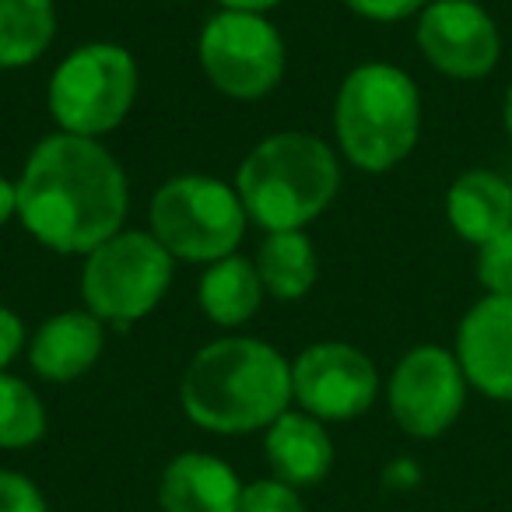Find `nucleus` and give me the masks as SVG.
Instances as JSON below:
<instances>
[{"label": "nucleus", "instance_id": "ddd939ff", "mask_svg": "<svg viewBox=\"0 0 512 512\" xmlns=\"http://www.w3.org/2000/svg\"><path fill=\"white\" fill-rule=\"evenodd\" d=\"M106 351V323L88 309H64L43 320L29 337V365L46 383L88 376Z\"/></svg>", "mask_w": 512, "mask_h": 512}, {"label": "nucleus", "instance_id": "412c9836", "mask_svg": "<svg viewBox=\"0 0 512 512\" xmlns=\"http://www.w3.org/2000/svg\"><path fill=\"white\" fill-rule=\"evenodd\" d=\"M474 267L484 295H512V228L477 246Z\"/></svg>", "mask_w": 512, "mask_h": 512}, {"label": "nucleus", "instance_id": "0eeeda50", "mask_svg": "<svg viewBox=\"0 0 512 512\" xmlns=\"http://www.w3.org/2000/svg\"><path fill=\"white\" fill-rule=\"evenodd\" d=\"M176 260L151 232L123 228L85 256L81 302L106 327H130L151 316L172 288Z\"/></svg>", "mask_w": 512, "mask_h": 512}, {"label": "nucleus", "instance_id": "423d86ee", "mask_svg": "<svg viewBox=\"0 0 512 512\" xmlns=\"http://www.w3.org/2000/svg\"><path fill=\"white\" fill-rule=\"evenodd\" d=\"M141 71L127 46L85 43L57 64L46 88V106L60 134L106 137L130 116Z\"/></svg>", "mask_w": 512, "mask_h": 512}, {"label": "nucleus", "instance_id": "c85d7f7f", "mask_svg": "<svg viewBox=\"0 0 512 512\" xmlns=\"http://www.w3.org/2000/svg\"><path fill=\"white\" fill-rule=\"evenodd\" d=\"M502 127H505V134H509V141H512V81H509V88H505V95H502Z\"/></svg>", "mask_w": 512, "mask_h": 512}, {"label": "nucleus", "instance_id": "6ab92c4d", "mask_svg": "<svg viewBox=\"0 0 512 512\" xmlns=\"http://www.w3.org/2000/svg\"><path fill=\"white\" fill-rule=\"evenodd\" d=\"M57 39L53 0H0V71H18L46 57Z\"/></svg>", "mask_w": 512, "mask_h": 512}, {"label": "nucleus", "instance_id": "6e6552de", "mask_svg": "<svg viewBox=\"0 0 512 512\" xmlns=\"http://www.w3.org/2000/svg\"><path fill=\"white\" fill-rule=\"evenodd\" d=\"M197 60L214 92L256 102L281 85L288 53L278 25H271L267 15L221 8L200 29Z\"/></svg>", "mask_w": 512, "mask_h": 512}, {"label": "nucleus", "instance_id": "39448f33", "mask_svg": "<svg viewBox=\"0 0 512 512\" xmlns=\"http://www.w3.org/2000/svg\"><path fill=\"white\" fill-rule=\"evenodd\" d=\"M249 214L235 183L218 176H172L151 193L148 232L183 264H214L239 249Z\"/></svg>", "mask_w": 512, "mask_h": 512}, {"label": "nucleus", "instance_id": "20e7f679", "mask_svg": "<svg viewBox=\"0 0 512 512\" xmlns=\"http://www.w3.org/2000/svg\"><path fill=\"white\" fill-rule=\"evenodd\" d=\"M334 137L344 162L372 176L407 162L421 137V92L411 74L383 60L344 74L334 99Z\"/></svg>", "mask_w": 512, "mask_h": 512}, {"label": "nucleus", "instance_id": "9d476101", "mask_svg": "<svg viewBox=\"0 0 512 512\" xmlns=\"http://www.w3.org/2000/svg\"><path fill=\"white\" fill-rule=\"evenodd\" d=\"M376 397V362L348 341H316L292 362V404L323 425L362 418Z\"/></svg>", "mask_w": 512, "mask_h": 512}, {"label": "nucleus", "instance_id": "a878e982", "mask_svg": "<svg viewBox=\"0 0 512 512\" xmlns=\"http://www.w3.org/2000/svg\"><path fill=\"white\" fill-rule=\"evenodd\" d=\"M383 481H386V488H393V491H411V488H418V481H421V467L414 460H393L390 467H386Z\"/></svg>", "mask_w": 512, "mask_h": 512}, {"label": "nucleus", "instance_id": "5701e85b", "mask_svg": "<svg viewBox=\"0 0 512 512\" xmlns=\"http://www.w3.org/2000/svg\"><path fill=\"white\" fill-rule=\"evenodd\" d=\"M0 512H50V502L29 474L0 470Z\"/></svg>", "mask_w": 512, "mask_h": 512}, {"label": "nucleus", "instance_id": "1a4fd4ad", "mask_svg": "<svg viewBox=\"0 0 512 512\" xmlns=\"http://www.w3.org/2000/svg\"><path fill=\"white\" fill-rule=\"evenodd\" d=\"M467 393L470 383L456 351L439 348V344H418L393 365L386 404L400 432L428 442L446 435L460 421Z\"/></svg>", "mask_w": 512, "mask_h": 512}, {"label": "nucleus", "instance_id": "dca6fc26", "mask_svg": "<svg viewBox=\"0 0 512 512\" xmlns=\"http://www.w3.org/2000/svg\"><path fill=\"white\" fill-rule=\"evenodd\" d=\"M446 221L463 242L484 246L512 228V186L491 169H467L446 190Z\"/></svg>", "mask_w": 512, "mask_h": 512}, {"label": "nucleus", "instance_id": "f257e3e1", "mask_svg": "<svg viewBox=\"0 0 512 512\" xmlns=\"http://www.w3.org/2000/svg\"><path fill=\"white\" fill-rule=\"evenodd\" d=\"M18 221L39 246L88 256L123 232L130 186L120 158L95 137L50 134L29 151L18 176Z\"/></svg>", "mask_w": 512, "mask_h": 512}, {"label": "nucleus", "instance_id": "4468645a", "mask_svg": "<svg viewBox=\"0 0 512 512\" xmlns=\"http://www.w3.org/2000/svg\"><path fill=\"white\" fill-rule=\"evenodd\" d=\"M242 477L232 463L204 449H186L172 456L158 481L162 512H239Z\"/></svg>", "mask_w": 512, "mask_h": 512}, {"label": "nucleus", "instance_id": "aec40b11", "mask_svg": "<svg viewBox=\"0 0 512 512\" xmlns=\"http://www.w3.org/2000/svg\"><path fill=\"white\" fill-rule=\"evenodd\" d=\"M46 428H50V414L43 397L22 376L0 372V449L8 453L32 449L46 439Z\"/></svg>", "mask_w": 512, "mask_h": 512}, {"label": "nucleus", "instance_id": "393cba45", "mask_svg": "<svg viewBox=\"0 0 512 512\" xmlns=\"http://www.w3.org/2000/svg\"><path fill=\"white\" fill-rule=\"evenodd\" d=\"M25 348H29L25 320L11 306H0V372H8Z\"/></svg>", "mask_w": 512, "mask_h": 512}, {"label": "nucleus", "instance_id": "9b49d317", "mask_svg": "<svg viewBox=\"0 0 512 512\" xmlns=\"http://www.w3.org/2000/svg\"><path fill=\"white\" fill-rule=\"evenodd\" d=\"M414 43L439 74L481 81L502 60L498 25L477 0H432L418 15Z\"/></svg>", "mask_w": 512, "mask_h": 512}, {"label": "nucleus", "instance_id": "cd10ccee", "mask_svg": "<svg viewBox=\"0 0 512 512\" xmlns=\"http://www.w3.org/2000/svg\"><path fill=\"white\" fill-rule=\"evenodd\" d=\"M225 11H249V15H267V11L281 8L285 0H218Z\"/></svg>", "mask_w": 512, "mask_h": 512}, {"label": "nucleus", "instance_id": "f03ea898", "mask_svg": "<svg viewBox=\"0 0 512 512\" xmlns=\"http://www.w3.org/2000/svg\"><path fill=\"white\" fill-rule=\"evenodd\" d=\"M179 407L211 435L264 432L295 407L292 362L260 337H218L183 369Z\"/></svg>", "mask_w": 512, "mask_h": 512}, {"label": "nucleus", "instance_id": "2eb2a0df", "mask_svg": "<svg viewBox=\"0 0 512 512\" xmlns=\"http://www.w3.org/2000/svg\"><path fill=\"white\" fill-rule=\"evenodd\" d=\"M264 460L271 477L299 491L313 488L334 470V439L320 418L292 407L271 428H264Z\"/></svg>", "mask_w": 512, "mask_h": 512}, {"label": "nucleus", "instance_id": "a211bd4d", "mask_svg": "<svg viewBox=\"0 0 512 512\" xmlns=\"http://www.w3.org/2000/svg\"><path fill=\"white\" fill-rule=\"evenodd\" d=\"M256 274L264 281V292L278 302H299L313 292L320 278V256L306 228L292 232H267L253 256Z\"/></svg>", "mask_w": 512, "mask_h": 512}, {"label": "nucleus", "instance_id": "bb28decb", "mask_svg": "<svg viewBox=\"0 0 512 512\" xmlns=\"http://www.w3.org/2000/svg\"><path fill=\"white\" fill-rule=\"evenodd\" d=\"M11 218H18V186L0 172V228Z\"/></svg>", "mask_w": 512, "mask_h": 512}, {"label": "nucleus", "instance_id": "f3484780", "mask_svg": "<svg viewBox=\"0 0 512 512\" xmlns=\"http://www.w3.org/2000/svg\"><path fill=\"white\" fill-rule=\"evenodd\" d=\"M267 292L264 281L256 274V264L249 256L232 253L225 260H214L204 267L197 281L200 313L221 330H239L260 313Z\"/></svg>", "mask_w": 512, "mask_h": 512}, {"label": "nucleus", "instance_id": "7ed1b4c3", "mask_svg": "<svg viewBox=\"0 0 512 512\" xmlns=\"http://www.w3.org/2000/svg\"><path fill=\"white\" fill-rule=\"evenodd\" d=\"M341 190V158L323 137L281 130L249 148L235 172V193L264 232L309 228Z\"/></svg>", "mask_w": 512, "mask_h": 512}, {"label": "nucleus", "instance_id": "b1692460", "mask_svg": "<svg viewBox=\"0 0 512 512\" xmlns=\"http://www.w3.org/2000/svg\"><path fill=\"white\" fill-rule=\"evenodd\" d=\"M358 18L376 25H393V22H407V18L421 15V11L432 4V0H344Z\"/></svg>", "mask_w": 512, "mask_h": 512}, {"label": "nucleus", "instance_id": "f8f14e48", "mask_svg": "<svg viewBox=\"0 0 512 512\" xmlns=\"http://www.w3.org/2000/svg\"><path fill=\"white\" fill-rule=\"evenodd\" d=\"M456 358L470 390L512 404V295H484L456 327Z\"/></svg>", "mask_w": 512, "mask_h": 512}, {"label": "nucleus", "instance_id": "4be33fe9", "mask_svg": "<svg viewBox=\"0 0 512 512\" xmlns=\"http://www.w3.org/2000/svg\"><path fill=\"white\" fill-rule=\"evenodd\" d=\"M239 512H309L299 488L278 477H256L242 488Z\"/></svg>", "mask_w": 512, "mask_h": 512}, {"label": "nucleus", "instance_id": "c756f323", "mask_svg": "<svg viewBox=\"0 0 512 512\" xmlns=\"http://www.w3.org/2000/svg\"><path fill=\"white\" fill-rule=\"evenodd\" d=\"M176 4H190V0H176Z\"/></svg>", "mask_w": 512, "mask_h": 512}]
</instances>
